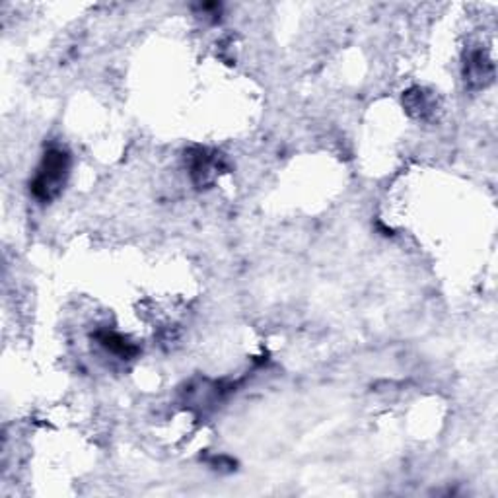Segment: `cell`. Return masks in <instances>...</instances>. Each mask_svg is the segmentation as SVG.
<instances>
[{
  "label": "cell",
  "mask_w": 498,
  "mask_h": 498,
  "mask_svg": "<svg viewBox=\"0 0 498 498\" xmlns=\"http://www.w3.org/2000/svg\"><path fill=\"white\" fill-rule=\"evenodd\" d=\"M407 107H409L411 113L424 117L432 109V102H430V97L420 88H417V90L407 92Z\"/></svg>",
  "instance_id": "cell-5"
},
{
  "label": "cell",
  "mask_w": 498,
  "mask_h": 498,
  "mask_svg": "<svg viewBox=\"0 0 498 498\" xmlns=\"http://www.w3.org/2000/svg\"><path fill=\"white\" fill-rule=\"evenodd\" d=\"M70 160L67 152H62L59 148L49 150L45 154L41 166L37 170L34 184H32V191L39 199V201H51L59 193H61L62 185L67 181L69 175Z\"/></svg>",
  "instance_id": "cell-1"
},
{
  "label": "cell",
  "mask_w": 498,
  "mask_h": 498,
  "mask_svg": "<svg viewBox=\"0 0 498 498\" xmlns=\"http://www.w3.org/2000/svg\"><path fill=\"white\" fill-rule=\"evenodd\" d=\"M99 343H102L109 352H113V354L121 357V359H129V357L134 354V347L129 345V343L125 341L121 335H117V333H102V335H99Z\"/></svg>",
  "instance_id": "cell-4"
},
{
  "label": "cell",
  "mask_w": 498,
  "mask_h": 498,
  "mask_svg": "<svg viewBox=\"0 0 498 498\" xmlns=\"http://www.w3.org/2000/svg\"><path fill=\"white\" fill-rule=\"evenodd\" d=\"M494 69H492V62L487 59V55L483 51H475L465 62V80L469 84L475 86H485L492 80Z\"/></svg>",
  "instance_id": "cell-2"
},
{
  "label": "cell",
  "mask_w": 498,
  "mask_h": 498,
  "mask_svg": "<svg viewBox=\"0 0 498 498\" xmlns=\"http://www.w3.org/2000/svg\"><path fill=\"white\" fill-rule=\"evenodd\" d=\"M214 170H216V162H214V158L209 156L207 152L199 150V154L193 158L191 162L193 177H195L199 184H209L210 179L214 177V174H216Z\"/></svg>",
  "instance_id": "cell-3"
}]
</instances>
